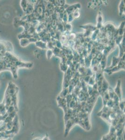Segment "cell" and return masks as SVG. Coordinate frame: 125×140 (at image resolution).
I'll list each match as a JSON object with an SVG mask.
<instances>
[{"mask_svg":"<svg viewBox=\"0 0 125 140\" xmlns=\"http://www.w3.org/2000/svg\"><path fill=\"white\" fill-rule=\"evenodd\" d=\"M125 69V62H124V60L123 61H120L119 65H116L114 67L110 69H106L105 70V72H106L109 75L112 74L114 72H116L121 69Z\"/></svg>","mask_w":125,"mask_h":140,"instance_id":"1","label":"cell"},{"mask_svg":"<svg viewBox=\"0 0 125 140\" xmlns=\"http://www.w3.org/2000/svg\"><path fill=\"white\" fill-rule=\"evenodd\" d=\"M65 99L64 98L60 97L59 99H57V101H58V106H59V107L62 108L64 109L65 113L66 114L68 110L67 108H68L67 106V102Z\"/></svg>","mask_w":125,"mask_h":140,"instance_id":"2","label":"cell"},{"mask_svg":"<svg viewBox=\"0 0 125 140\" xmlns=\"http://www.w3.org/2000/svg\"><path fill=\"white\" fill-rule=\"evenodd\" d=\"M81 8V5L80 3H77L72 5H71L70 6H69L67 8L66 12L67 13V14H73V12H75L77 10H79Z\"/></svg>","mask_w":125,"mask_h":140,"instance_id":"3","label":"cell"},{"mask_svg":"<svg viewBox=\"0 0 125 140\" xmlns=\"http://www.w3.org/2000/svg\"><path fill=\"white\" fill-rule=\"evenodd\" d=\"M114 93L119 98V99L121 100L122 98V93L121 89V81L120 80L118 81L117 84L114 89Z\"/></svg>","mask_w":125,"mask_h":140,"instance_id":"4","label":"cell"},{"mask_svg":"<svg viewBox=\"0 0 125 140\" xmlns=\"http://www.w3.org/2000/svg\"><path fill=\"white\" fill-rule=\"evenodd\" d=\"M36 39L35 38H30V39H26L23 38L20 39V45L22 47H26L28 46L29 44L32 42H36Z\"/></svg>","mask_w":125,"mask_h":140,"instance_id":"5","label":"cell"},{"mask_svg":"<svg viewBox=\"0 0 125 140\" xmlns=\"http://www.w3.org/2000/svg\"><path fill=\"white\" fill-rule=\"evenodd\" d=\"M125 13V3L123 0H121L119 5V14L120 16H122Z\"/></svg>","mask_w":125,"mask_h":140,"instance_id":"6","label":"cell"},{"mask_svg":"<svg viewBox=\"0 0 125 140\" xmlns=\"http://www.w3.org/2000/svg\"><path fill=\"white\" fill-rule=\"evenodd\" d=\"M103 17L102 14L100 12L99 13L98 18H97V28L100 29L102 26V23Z\"/></svg>","mask_w":125,"mask_h":140,"instance_id":"7","label":"cell"},{"mask_svg":"<svg viewBox=\"0 0 125 140\" xmlns=\"http://www.w3.org/2000/svg\"><path fill=\"white\" fill-rule=\"evenodd\" d=\"M121 58L120 57H114L113 58V62H112V64L111 65V66L108 68L107 69H110L112 68L113 67H114V66H116V65L119 64Z\"/></svg>","mask_w":125,"mask_h":140,"instance_id":"8","label":"cell"},{"mask_svg":"<svg viewBox=\"0 0 125 140\" xmlns=\"http://www.w3.org/2000/svg\"><path fill=\"white\" fill-rule=\"evenodd\" d=\"M34 10V5L32 4H28V7L27 8L26 12L27 14H32Z\"/></svg>","mask_w":125,"mask_h":140,"instance_id":"9","label":"cell"},{"mask_svg":"<svg viewBox=\"0 0 125 140\" xmlns=\"http://www.w3.org/2000/svg\"><path fill=\"white\" fill-rule=\"evenodd\" d=\"M35 44L36 45L39 47V48H40L41 49H45L46 48H47L46 47V43H44L42 41H36L35 42Z\"/></svg>","mask_w":125,"mask_h":140,"instance_id":"10","label":"cell"},{"mask_svg":"<svg viewBox=\"0 0 125 140\" xmlns=\"http://www.w3.org/2000/svg\"><path fill=\"white\" fill-rule=\"evenodd\" d=\"M28 2L27 0H21V3H20V5H21V7H22V9H23V11L24 12H26L27 8L28 7Z\"/></svg>","mask_w":125,"mask_h":140,"instance_id":"11","label":"cell"},{"mask_svg":"<svg viewBox=\"0 0 125 140\" xmlns=\"http://www.w3.org/2000/svg\"><path fill=\"white\" fill-rule=\"evenodd\" d=\"M53 52L51 50H48V51L47 52V57L48 59H50L51 58V57L53 56Z\"/></svg>","mask_w":125,"mask_h":140,"instance_id":"12","label":"cell"},{"mask_svg":"<svg viewBox=\"0 0 125 140\" xmlns=\"http://www.w3.org/2000/svg\"><path fill=\"white\" fill-rule=\"evenodd\" d=\"M66 28L69 31H71V28H72V26L70 24H67L66 25Z\"/></svg>","mask_w":125,"mask_h":140,"instance_id":"13","label":"cell"},{"mask_svg":"<svg viewBox=\"0 0 125 140\" xmlns=\"http://www.w3.org/2000/svg\"><path fill=\"white\" fill-rule=\"evenodd\" d=\"M124 106H125V103H124V101H123L122 102H121L120 103V108H121V110H123L124 108Z\"/></svg>","mask_w":125,"mask_h":140,"instance_id":"14","label":"cell"},{"mask_svg":"<svg viewBox=\"0 0 125 140\" xmlns=\"http://www.w3.org/2000/svg\"><path fill=\"white\" fill-rule=\"evenodd\" d=\"M42 140H49V138H48V137L45 136Z\"/></svg>","mask_w":125,"mask_h":140,"instance_id":"15","label":"cell"},{"mask_svg":"<svg viewBox=\"0 0 125 140\" xmlns=\"http://www.w3.org/2000/svg\"><path fill=\"white\" fill-rule=\"evenodd\" d=\"M33 140H42V139L40 138H35L34 139H33Z\"/></svg>","mask_w":125,"mask_h":140,"instance_id":"16","label":"cell"}]
</instances>
